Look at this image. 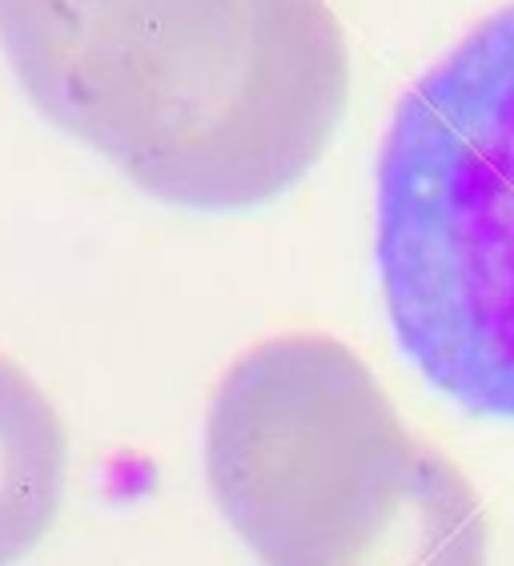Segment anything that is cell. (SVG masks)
Listing matches in <instances>:
<instances>
[{
	"mask_svg": "<svg viewBox=\"0 0 514 566\" xmlns=\"http://www.w3.org/2000/svg\"><path fill=\"white\" fill-rule=\"evenodd\" d=\"M0 53L44 120L193 213L290 193L350 97L326 0H0Z\"/></svg>",
	"mask_w": 514,
	"mask_h": 566,
	"instance_id": "cell-1",
	"label": "cell"
},
{
	"mask_svg": "<svg viewBox=\"0 0 514 566\" xmlns=\"http://www.w3.org/2000/svg\"><path fill=\"white\" fill-rule=\"evenodd\" d=\"M374 262L406 361L466 415L514 426V4L398 101Z\"/></svg>",
	"mask_w": 514,
	"mask_h": 566,
	"instance_id": "cell-2",
	"label": "cell"
},
{
	"mask_svg": "<svg viewBox=\"0 0 514 566\" xmlns=\"http://www.w3.org/2000/svg\"><path fill=\"white\" fill-rule=\"evenodd\" d=\"M415 450L370 366L326 334H282L221 374L206 415V479L262 566L334 538Z\"/></svg>",
	"mask_w": 514,
	"mask_h": 566,
	"instance_id": "cell-3",
	"label": "cell"
},
{
	"mask_svg": "<svg viewBox=\"0 0 514 566\" xmlns=\"http://www.w3.org/2000/svg\"><path fill=\"white\" fill-rule=\"evenodd\" d=\"M486 514L454 462L415 442L346 531L282 566H486Z\"/></svg>",
	"mask_w": 514,
	"mask_h": 566,
	"instance_id": "cell-4",
	"label": "cell"
},
{
	"mask_svg": "<svg viewBox=\"0 0 514 566\" xmlns=\"http://www.w3.org/2000/svg\"><path fill=\"white\" fill-rule=\"evenodd\" d=\"M65 482V422L49 394L0 354V566L24 563L49 538Z\"/></svg>",
	"mask_w": 514,
	"mask_h": 566,
	"instance_id": "cell-5",
	"label": "cell"
}]
</instances>
